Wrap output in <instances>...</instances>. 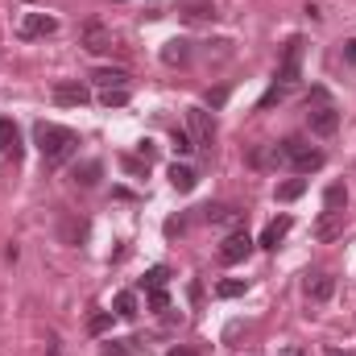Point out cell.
Segmentation results:
<instances>
[{
  "label": "cell",
  "mask_w": 356,
  "mask_h": 356,
  "mask_svg": "<svg viewBox=\"0 0 356 356\" xmlns=\"http://www.w3.org/2000/svg\"><path fill=\"white\" fill-rule=\"evenodd\" d=\"M79 46H83L88 54H104V50H112V33H108L99 21H88V25L79 29Z\"/></svg>",
  "instance_id": "9c48e42d"
},
{
  "label": "cell",
  "mask_w": 356,
  "mask_h": 356,
  "mask_svg": "<svg viewBox=\"0 0 356 356\" xmlns=\"http://www.w3.org/2000/svg\"><path fill=\"white\" fill-rule=\"evenodd\" d=\"M166 356H199V353H195V348H170Z\"/></svg>",
  "instance_id": "e575fe53"
},
{
  "label": "cell",
  "mask_w": 356,
  "mask_h": 356,
  "mask_svg": "<svg viewBox=\"0 0 356 356\" xmlns=\"http://www.w3.org/2000/svg\"><path fill=\"white\" fill-rule=\"evenodd\" d=\"M327 356H356V353H340V348H327Z\"/></svg>",
  "instance_id": "d590c367"
},
{
  "label": "cell",
  "mask_w": 356,
  "mask_h": 356,
  "mask_svg": "<svg viewBox=\"0 0 356 356\" xmlns=\"http://www.w3.org/2000/svg\"><path fill=\"white\" fill-rule=\"evenodd\" d=\"M282 162H286L282 145H257V149H249V166H257V170H277Z\"/></svg>",
  "instance_id": "8fae6325"
},
{
  "label": "cell",
  "mask_w": 356,
  "mask_h": 356,
  "mask_svg": "<svg viewBox=\"0 0 356 356\" xmlns=\"http://www.w3.org/2000/svg\"><path fill=\"white\" fill-rule=\"evenodd\" d=\"M178 17H182V21H191V25H207V21H216V8H211V4H203V0H186V4L178 8Z\"/></svg>",
  "instance_id": "9a60e30c"
},
{
  "label": "cell",
  "mask_w": 356,
  "mask_h": 356,
  "mask_svg": "<svg viewBox=\"0 0 356 356\" xmlns=\"http://www.w3.org/2000/svg\"><path fill=\"white\" fill-rule=\"evenodd\" d=\"M99 104L104 108H124L129 104V88H104L99 91Z\"/></svg>",
  "instance_id": "603a6c76"
},
{
  "label": "cell",
  "mask_w": 356,
  "mask_h": 356,
  "mask_svg": "<svg viewBox=\"0 0 356 356\" xmlns=\"http://www.w3.org/2000/svg\"><path fill=\"white\" fill-rule=\"evenodd\" d=\"M162 63H166V67H186V63H191V42H186V38H170V42L162 46Z\"/></svg>",
  "instance_id": "5bb4252c"
},
{
  "label": "cell",
  "mask_w": 356,
  "mask_h": 356,
  "mask_svg": "<svg viewBox=\"0 0 356 356\" xmlns=\"http://www.w3.org/2000/svg\"><path fill=\"white\" fill-rule=\"evenodd\" d=\"M166 277H170V269H166V266H154L145 277H141V290H162V286H166Z\"/></svg>",
  "instance_id": "cb8c5ba5"
},
{
  "label": "cell",
  "mask_w": 356,
  "mask_h": 356,
  "mask_svg": "<svg viewBox=\"0 0 356 356\" xmlns=\"http://www.w3.org/2000/svg\"><path fill=\"white\" fill-rule=\"evenodd\" d=\"M311 232H315V241H336L344 232V211H323Z\"/></svg>",
  "instance_id": "30bf717a"
},
{
  "label": "cell",
  "mask_w": 356,
  "mask_h": 356,
  "mask_svg": "<svg viewBox=\"0 0 356 356\" xmlns=\"http://www.w3.org/2000/svg\"><path fill=\"white\" fill-rule=\"evenodd\" d=\"M170 137H175V149H178V154H191V149H195V141H191V133H186V129H175Z\"/></svg>",
  "instance_id": "f546056e"
},
{
  "label": "cell",
  "mask_w": 356,
  "mask_h": 356,
  "mask_svg": "<svg viewBox=\"0 0 356 356\" xmlns=\"http://www.w3.org/2000/svg\"><path fill=\"white\" fill-rule=\"evenodd\" d=\"M290 95V88H282V83H273V88L261 95V108H269V104H277V99H286Z\"/></svg>",
  "instance_id": "4dcf8cb0"
},
{
  "label": "cell",
  "mask_w": 356,
  "mask_h": 356,
  "mask_svg": "<svg viewBox=\"0 0 356 356\" xmlns=\"http://www.w3.org/2000/svg\"><path fill=\"white\" fill-rule=\"evenodd\" d=\"M307 124H311V133H315V137H332V133L340 129V112H336L332 104H319V108H311V112H307Z\"/></svg>",
  "instance_id": "52a82bcc"
},
{
  "label": "cell",
  "mask_w": 356,
  "mask_h": 356,
  "mask_svg": "<svg viewBox=\"0 0 356 356\" xmlns=\"http://www.w3.org/2000/svg\"><path fill=\"white\" fill-rule=\"evenodd\" d=\"M336 294V277L332 273H315V277H307V298L311 302H327Z\"/></svg>",
  "instance_id": "4fadbf2b"
},
{
  "label": "cell",
  "mask_w": 356,
  "mask_h": 356,
  "mask_svg": "<svg viewBox=\"0 0 356 356\" xmlns=\"http://www.w3.org/2000/svg\"><path fill=\"white\" fill-rule=\"evenodd\" d=\"M290 228H294V220H290V216H277V220H269L257 245H261V249H277V245L286 241V232H290Z\"/></svg>",
  "instance_id": "7c38bea8"
},
{
  "label": "cell",
  "mask_w": 356,
  "mask_h": 356,
  "mask_svg": "<svg viewBox=\"0 0 356 356\" xmlns=\"http://www.w3.org/2000/svg\"><path fill=\"white\" fill-rule=\"evenodd\" d=\"M95 83L99 88H129V75L124 71H95Z\"/></svg>",
  "instance_id": "d4e9b609"
},
{
  "label": "cell",
  "mask_w": 356,
  "mask_h": 356,
  "mask_svg": "<svg viewBox=\"0 0 356 356\" xmlns=\"http://www.w3.org/2000/svg\"><path fill=\"white\" fill-rule=\"evenodd\" d=\"M344 58H348V63H356V38H348V42H344Z\"/></svg>",
  "instance_id": "836d02e7"
},
{
  "label": "cell",
  "mask_w": 356,
  "mask_h": 356,
  "mask_svg": "<svg viewBox=\"0 0 356 356\" xmlns=\"http://www.w3.org/2000/svg\"><path fill=\"white\" fill-rule=\"evenodd\" d=\"M137 311H141V307H137V294H133V290H120V294L112 298V315H116V319L133 323V319H137Z\"/></svg>",
  "instance_id": "2e32d148"
},
{
  "label": "cell",
  "mask_w": 356,
  "mask_h": 356,
  "mask_svg": "<svg viewBox=\"0 0 356 356\" xmlns=\"http://www.w3.org/2000/svg\"><path fill=\"white\" fill-rule=\"evenodd\" d=\"M282 154H286V162L298 170V175H311V170H319L327 158H323V149H315V145H307L302 137H290V141H282Z\"/></svg>",
  "instance_id": "7a4b0ae2"
},
{
  "label": "cell",
  "mask_w": 356,
  "mask_h": 356,
  "mask_svg": "<svg viewBox=\"0 0 356 356\" xmlns=\"http://www.w3.org/2000/svg\"><path fill=\"white\" fill-rule=\"evenodd\" d=\"M207 104H211V108H224V104H228V88H216V91H207Z\"/></svg>",
  "instance_id": "d6a6232c"
},
{
  "label": "cell",
  "mask_w": 356,
  "mask_h": 356,
  "mask_svg": "<svg viewBox=\"0 0 356 356\" xmlns=\"http://www.w3.org/2000/svg\"><path fill=\"white\" fill-rule=\"evenodd\" d=\"M17 33H21V38H50V33H58V21H54L50 13H25Z\"/></svg>",
  "instance_id": "ba28073f"
},
{
  "label": "cell",
  "mask_w": 356,
  "mask_h": 356,
  "mask_svg": "<svg viewBox=\"0 0 356 356\" xmlns=\"http://www.w3.org/2000/svg\"><path fill=\"white\" fill-rule=\"evenodd\" d=\"M133 353H137L133 340H108V344L99 348V356H133Z\"/></svg>",
  "instance_id": "4316f807"
},
{
  "label": "cell",
  "mask_w": 356,
  "mask_h": 356,
  "mask_svg": "<svg viewBox=\"0 0 356 356\" xmlns=\"http://www.w3.org/2000/svg\"><path fill=\"white\" fill-rule=\"evenodd\" d=\"M0 154H13L17 158V124L8 116H0Z\"/></svg>",
  "instance_id": "44dd1931"
},
{
  "label": "cell",
  "mask_w": 356,
  "mask_h": 356,
  "mask_svg": "<svg viewBox=\"0 0 356 356\" xmlns=\"http://www.w3.org/2000/svg\"><path fill=\"white\" fill-rule=\"evenodd\" d=\"M245 290H249V282H241V277H228V282H220V286H216V294H220V298H241Z\"/></svg>",
  "instance_id": "484cf974"
},
{
  "label": "cell",
  "mask_w": 356,
  "mask_h": 356,
  "mask_svg": "<svg viewBox=\"0 0 356 356\" xmlns=\"http://www.w3.org/2000/svg\"><path fill=\"white\" fill-rule=\"evenodd\" d=\"M344 207H348V186L344 182H332L323 191V211H344Z\"/></svg>",
  "instance_id": "d6986e66"
},
{
  "label": "cell",
  "mask_w": 356,
  "mask_h": 356,
  "mask_svg": "<svg viewBox=\"0 0 356 356\" xmlns=\"http://www.w3.org/2000/svg\"><path fill=\"white\" fill-rule=\"evenodd\" d=\"M33 137H38V149H42V158H46V166H50V170H58L63 162H71V158L79 154V137H75L71 129H63V124L38 120Z\"/></svg>",
  "instance_id": "6da1fadb"
},
{
  "label": "cell",
  "mask_w": 356,
  "mask_h": 356,
  "mask_svg": "<svg viewBox=\"0 0 356 356\" xmlns=\"http://www.w3.org/2000/svg\"><path fill=\"white\" fill-rule=\"evenodd\" d=\"M203 216H207V224H236V220H241V211H236V207H228V203L203 207Z\"/></svg>",
  "instance_id": "ffe728a7"
},
{
  "label": "cell",
  "mask_w": 356,
  "mask_h": 356,
  "mask_svg": "<svg viewBox=\"0 0 356 356\" xmlns=\"http://www.w3.org/2000/svg\"><path fill=\"white\" fill-rule=\"evenodd\" d=\"M99 170H104L99 162H83V166H75V182L79 186H95L99 182Z\"/></svg>",
  "instance_id": "7402d4cb"
},
{
  "label": "cell",
  "mask_w": 356,
  "mask_h": 356,
  "mask_svg": "<svg viewBox=\"0 0 356 356\" xmlns=\"http://www.w3.org/2000/svg\"><path fill=\"white\" fill-rule=\"evenodd\" d=\"M149 311H170V294H166V286H162V290H149Z\"/></svg>",
  "instance_id": "f1b7e54d"
},
{
  "label": "cell",
  "mask_w": 356,
  "mask_h": 356,
  "mask_svg": "<svg viewBox=\"0 0 356 356\" xmlns=\"http://www.w3.org/2000/svg\"><path fill=\"white\" fill-rule=\"evenodd\" d=\"M249 253H253V236L249 232H228L224 245H220V266H241Z\"/></svg>",
  "instance_id": "277c9868"
},
{
  "label": "cell",
  "mask_w": 356,
  "mask_h": 356,
  "mask_svg": "<svg viewBox=\"0 0 356 356\" xmlns=\"http://www.w3.org/2000/svg\"><path fill=\"white\" fill-rule=\"evenodd\" d=\"M120 166H124L129 175H145V170H149V162H141V158H120Z\"/></svg>",
  "instance_id": "1f68e13d"
},
{
  "label": "cell",
  "mask_w": 356,
  "mask_h": 356,
  "mask_svg": "<svg viewBox=\"0 0 356 356\" xmlns=\"http://www.w3.org/2000/svg\"><path fill=\"white\" fill-rule=\"evenodd\" d=\"M170 186H175V191H182V195H191V191H195V186H199V175H195V170H191V166H170Z\"/></svg>",
  "instance_id": "e0dca14e"
},
{
  "label": "cell",
  "mask_w": 356,
  "mask_h": 356,
  "mask_svg": "<svg viewBox=\"0 0 356 356\" xmlns=\"http://www.w3.org/2000/svg\"><path fill=\"white\" fill-rule=\"evenodd\" d=\"M88 99H91V91L79 79H58L54 83V104H63V108H83Z\"/></svg>",
  "instance_id": "8992f818"
},
{
  "label": "cell",
  "mask_w": 356,
  "mask_h": 356,
  "mask_svg": "<svg viewBox=\"0 0 356 356\" xmlns=\"http://www.w3.org/2000/svg\"><path fill=\"white\" fill-rule=\"evenodd\" d=\"M302 75V38H290L286 50H282V63H277V83L282 88H294Z\"/></svg>",
  "instance_id": "3957f363"
},
{
  "label": "cell",
  "mask_w": 356,
  "mask_h": 356,
  "mask_svg": "<svg viewBox=\"0 0 356 356\" xmlns=\"http://www.w3.org/2000/svg\"><path fill=\"white\" fill-rule=\"evenodd\" d=\"M282 356H302V353H298V348H286V353H282Z\"/></svg>",
  "instance_id": "8d00e7d4"
},
{
  "label": "cell",
  "mask_w": 356,
  "mask_h": 356,
  "mask_svg": "<svg viewBox=\"0 0 356 356\" xmlns=\"http://www.w3.org/2000/svg\"><path fill=\"white\" fill-rule=\"evenodd\" d=\"M108 327H112V311H99V315H91V319H88V332H91V336H104Z\"/></svg>",
  "instance_id": "83f0119b"
},
{
  "label": "cell",
  "mask_w": 356,
  "mask_h": 356,
  "mask_svg": "<svg viewBox=\"0 0 356 356\" xmlns=\"http://www.w3.org/2000/svg\"><path fill=\"white\" fill-rule=\"evenodd\" d=\"M186 124H191V137H195V149H211L216 141V124L203 108H186Z\"/></svg>",
  "instance_id": "5b68a950"
},
{
  "label": "cell",
  "mask_w": 356,
  "mask_h": 356,
  "mask_svg": "<svg viewBox=\"0 0 356 356\" xmlns=\"http://www.w3.org/2000/svg\"><path fill=\"white\" fill-rule=\"evenodd\" d=\"M302 191H307V178H286V182L273 186V199H277V203H294Z\"/></svg>",
  "instance_id": "ac0fdd59"
}]
</instances>
